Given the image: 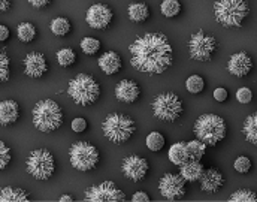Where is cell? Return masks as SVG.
Instances as JSON below:
<instances>
[{"label":"cell","instance_id":"obj_36","mask_svg":"<svg viewBox=\"0 0 257 202\" xmlns=\"http://www.w3.org/2000/svg\"><path fill=\"white\" fill-rule=\"evenodd\" d=\"M233 166H235V171H238L239 174H247L251 169V160L247 156H239L235 160Z\"/></svg>","mask_w":257,"mask_h":202},{"label":"cell","instance_id":"obj_25","mask_svg":"<svg viewBox=\"0 0 257 202\" xmlns=\"http://www.w3.org/2000/svg\"><path fill=\"white\" fill-rule=\"evenodd\" d=\"M242 134L250 144L257 147V113H253L245 119L242 126Z\"/></svg>","mask_w":257,"mask_h":202},{"label":"cell","instance_id":"obj_8","mask_svg":"<svg viewBox=\"0 0 257 202\" xmlns=\"http://www.w3.org/2000/svg\"><path fill=\"white\" fill-rule=\"evenodd\" d=\"M69 159L75 169L78 171H91L99 163V151L97 148L85 141L75 142L69 148Z\"/></svg>","mask_w":257,"mask_h":202},{"label":"cell","instance_id":"obj_7","mask_svg":"<svg viewBox=\"0 0 257 202\" xmlns=\"http://www.w3.org/2000/svg\"><path fill=\"white\" fill-rule=\"evenodd\" d=\"M27 172L36 180H48L56 171V162L53 154L47 148H38L27 157Z\"/></svg>","mask_w":257,"mask_h":202},{"label":"cell","instance_id":"obj_1","mask_svg":"<svg viewBox=\"0 0 257 202\" xmlns=\"http://www.w3.org/2000/svg\"><path fill=\"white\" fill-rule=\"evenodd\" d=\"M135 69L144 73H163L172 65V47L163 33H145L128 47Z\"/></svg>","mask_w":257,"mask_h":202},{"label":"cell","instance_id":"obj_35","mask_svg":"<svg viewBox=\"0 0 257 202\" xmlns=\"http://www.w3.org/2000/svg\"><path fill=\"white\" fill-rule=\"evenodd\" d=\"M11 75V60L5 51H0V82H6Z\"/></svg>","mask_w":257,"mask_h":202},{"label":"cell","instance_id":"obj_9","mask_svg":"<svg viewBox=\"0 0 257 202\" xmlns=\"http://www.w3.org/2000/svg\"><path fill=\"white\" fill-rule=\"evenodd\" d=\"M153 114L163 122H175L183 114V102L175 93H162L153 100Z\"/></svg>","mask_w":257,"mask_h":202},{"label":"cell","instance_id":"obj_18","mask_svg":"<svg viewBox=\"0 0 257 202\" xmlns=\"http://www.w3.org/2000/svg\"><path fill=\"white\" fill-rule=\"evenodd\" d=\"M139 94H141L139 85L132 79H121L115 87V97L120 102H124V104L136 102Z\"/></svg>","mask_w":257,"mask_h":202},{"label":"cell","instance_id":"obj_12","mask_svg":"<svg viewBox=\"0 0 257 202\" xmlns=\"http://www.w3.org/2000/svg\"><path fill=\"white\" fill-rule=\"evenodd\" d=\"M159 190L163 198L169 201H177L186 195V180L180 174H165L160 178Z\"/></svg>","mask_w":257,"mask_h":202},{"label":"cell","instance_id":"obj_10","mask_svg":"<svg viewBox=\"0 0 257 202\" xmlns=\"http://www.w3.org/2000/svg\"><path fill=\"white\" fill-rule=\"evenodd\" d=\"M215 50H217L215 38L205 35V32H202V30L192 35L190 42H189V51H190V57L193 60L209 62Z\"/></svg>","mask_w":257,"mask_h":202},{"label":"cell","instance_id":"obj_5","mask_svg":"<svg viewBox=\"0 0 257 202\" xmlns=\"http://www.w3.org/2000/svg\"><path fill=\"white\" fill-rule=\"evenodd\" d=\"M67 93L78 105L87 107L97 100L100 94V87L91 75L79 73L69 82Z\"/></svg>","mask_w":257,"mask_h":202},{"label":"cell","instance_id":"obj_41","mask_svg":"<svg viewBox=\"0 0 257 202\" xmlns=\"http://www.w3.org/2000/svg\"><path fill=\"white\" fill-rule=\"evenodd\" d=\"M132 201L133 202H148L150 201V196H148L145 192H136V193H133V196H132Z\"/></svg>","mask_w":257,"mask_h":202},{"label":"cell","instance_id":"obj_16","mask_svg":"<svg viewBox=\"0 0 257 202\" xmlns=\"http://www.w3.org/2000/svg\"><path fill=\"white\" fill-rule=\"evenodd\" d=\"M227 69L233 76L242 78L245 75H248L253 69V60L250 59V56L247 53H236L230 57Z\"/></svg>","mask_w":257,"mask_h":202},{"label":"cell","instance_id":"obj_3","mask_svg":"<svg viewBox=\"0 0 257 202\" xmlns=\"http://www.w3.org/2000/svg\"><path fill=\"white\" fill-rule=\"evenodd\" d=\"M248 14L250 8L245 0H217L214 3L215 20L224 27H241Z\"/></svg>","mask_w":257,"mask_h":202},{"label":"cell","instance_id":"obj_22","mask_svg":"<svg viewBox=\"0 0 257 202\" xmlns=\"http://www.w3.org/2000/svg\"><path fill=\"white\" fill-rule=\"evenodd\" d=\"M168 157L177 166H181L183 163H186L189 160V151H187L186 142H175V144H172L169 151H168Z\"/></svg>","mask_w":257,"mask_h":202},{"label":"cell","instance_id":"obj_40","mask_svg":"<svg viewBox=\"0 0 257 202\" xmlns=\"http://www.w3.org/2000/svg\"><path fill=\"white\" fill-rule=\"evenodd\" d=\"M227 96H229V93H227V90L223 88V87H218V88L214 90V99H215L217 102H226V100H227Z\"/></svg>","mask_w":257,"mask_h":202},{"label":"cell","instance_id":"obj_21","mask_svg":"<svg viewBox=\"0 0 257 202\" xmlns=\"http://www.w3.org/2000/svg\"><path fill=\"white\" fill-rule=\"evenodd\" d=\"M203 171H205L203 165L200 162H197V160H187L186 163H183L180 166V175L186 180V183L199 181Z\"/></svg>","mask_w":257,"mask_h":202},{"label":"cell","instance_id":"obj_42","mask_svg":"<svg viewBox=\"0 0 257 202\" xmlns=\"http://www.w3.org/2000/svg\"><path fill=\"white\" fill-rule=\"evenodd\" d=\"M33 8H38V9H41V8H45V6H48L53 0H27Z\"/></svg>","mask_w":257,"mask_h":202},{"label":"cell","instance_id":"obj_6","mask_svg":"<svg viewBox=\"0 0 257 202\" xmlns=\"http://www.w3.org/2000/svg\"><path fill=\"white\" fill-rule=\"evenodd\" d=\"M135 122L126 116L120 113H114L106 116V119L102 123V131L103 135L114 144H123L135 132Z\"/></svg>","mask_w":257,"mask_h":202},{"label":"cell","instance_id":"obj_17","mask_svg":"<svg viewBox=\"0 0 257 202\" xmlns=\"http://www.w3.org/2000/svg\"><path fill=\"white\" fill-rule=\"evenodd\" d=\"M200 181V189L203 192H208V193H215L218 192L223 184H224V177L220 171L211 168V169H205L202 177L199 178Z\"/></svg>","mask_w":257,"mask_h":202},{"label":"cell","instance_id":"obj_31","mask_svg":"<svg viewBox=\"0 0 257 202\" xmlns=\"http://www.w3.org/2000/svg\"><path fill=\"white\" fill-rule=\"evenodd\" d=\"M145 144L151 151H160L165 147V136L160 132H151L145 138Z\"/></svg>","mask_w":257,"mask_h":202},{"label":"cell","instance_id":"obj_14","mask_svg":"<svg viewBox=\"0 0 257 202\" xmlns=\"http://www.w3.org/2000/svg\"><path fill=\"white\" fill-rule=\"evenodd\" d=\"M121 169L124 172V175L132 181H141L145 178L147 172H148V162L141 157V156H127L123 160Z\"/></svg>","mask_w":257,"mask_h":202},{"label":"cell","instance_id":"obj_4","mask_svg":"<svg viewBox=\"0 0 257 202\" xmlns=\"http://www.w3.org/2000/svg\"><path fill=\"white\" fill-rule=\"evenodd\" d=\"M193 132L197 139L205 142L206 145H217L226 136V122L215 114H203L200 116L193 128Z\"/></svg>","mask_w":257,"mask_h":202},{"label":"cell","instance_id":"obj_28","mask_svg":"<svg viewBox=\"0 0 257 202\" xmlns=\"http://www.w3.org/2000/svg\"><path fill=\"white\" fill-rule=\"evenodd\" d=\"M50 27L56 36H66L70 32V21L64 17H57L51 21Z\"/></svg>","mask_w":257,"mask_h":202},{"label":"cell","instance_id":"obj_19","mask_svg":"<svg viewBox=\"0 0 257 202\" xmlns=\"http://www.w3.org/2000/svg\"><path fill=\"white\" fill-rule=\"evenodd\" d=\"M20 117V105L12 100H2L0 102V125L2 126H9L14 125Z\"/></svg>","mask_w":257,"mask_h":202},{"label":"cell","instance_id":"obj_34","mask_svg":"<svg viewBox=\"0 0 257 202\" xmlns=\"http://www.w3.org/2000/svg\"><path fill=\"white\" fill-rule=\"evenodd\" d=\"M203 87H205V81H203V78H202L200 75H192V76H189L187 81H186V88H187L190 93H193V94L200 93V91L203 90Z\"/></svg>","mask_w":257,"mask_h":202},{"label":"cell","instance_id":"obj_26","mask_svg":"<svg viewBox=\"0 0 257 202\" xmlns=\"http://www.w3.org/2000/svg\"><path fill=\"white\" fill-rule=\"evenodd\" d=\"M17 36L21 42H32L36 38V27L29 21L20 23L17 27Z\"/></svg>","mask_w":257,"mask_h":202},{"label":"cell","instance_id":"obj_13","mask_svg":"<svg viewBox=\"0 0 257 202\" xmlns=\"http://www.w3.org/2000/svg\"><path fill=\"white\" fill-rule=\"evenodd\" d=\"M85 21L88 23V26L91 29L103 30L112 21V11H111V8L108 5L94 3V5H91L88 8L87 15H85Z\"/></svg>","mask_w":257,"mask_h":202},{"label":"cell","instance_id":"obj_15","mask_svg":"<svg viewBox=\"0 0 257 202\" xmlns=\"http://www.w3.org/2000/svg\"><path fill=\"white\" fill-rule=\"evenodd\" d=\"M23 65H24V73L30 78H41L48 70V63H47L45 56L38 51L29 53L24 57Z\"/></svg>","mask_w":257,"mask_h":202},{"label":"cell","instance_id":"obj_24","mask_svg":"<svg viewBox=\"0 0 257 202\" xmlns=\"http://www.w3.org/2000/svg\"><path fill=\"white\" fill-rule=\"evenodd\" d=\"M128 18L133 23H144L150 17V9L145 3H130L128 5Z\"/></svg>","mask_w":257,"mask_h":202},{"label":"cell","instance_id":"obj_11","mask_svg":"<svg viewBox=\"0 0 257 202\" xmlns=\"http://www.w3.org/2000/svg\"><path fill=\"white\" fill-rule=\"evenodd\" d=\"M124 199H126L124 192H121L112 181H103L100 184H94L85 192L87 202H121Z\"/></svg>","mask_w":257,"mask_h":202},{"label":"cell","instance_id":"obj_29","mask_svg":"<svg viewBox=\"0 0 257 202\" xmlns=\"http://www.w3.org/2000/svg\"><path fill=\"white\" fill-rule=\"evenodd\" d=\"M160 11L165 17L174 18L181 12V3L178 0H163L160 5Z\"/></svg>","mask_w":257,"mask_h":202},{"label":"cell","instance_id":"obj_27","mask_svg":"<svg viewBox=\"0 0 257 202\" xmlns=\"http://www.w3.org/2000/svg\"><path fill=\"white\" fill-rule=\"evenodd\" d=\"M187 145V151H189V160H197L200 162V159L203 157L205 151H206V144L202 142L200 139H193L186 142Z\"/></svg>","mask_w":257,"mask_h":202},{"label":"cell","instance_id":"obj_39","mask_svg":"<svg viewBox=\"0 0 257 202\" xmlns=\"http://www.w3.org/2000/svg\"><path fill=\"white\" fill-rule=\"evenodd\" d=\"M87 129V120L82 119V117H76L73 122H72V131L76 132V134H81Z\"/></svg>","mask_w":257,"mask_h":202},{"label":"cell","instance_id":"obj_32","mask_svg":"<svg viewBox=\"0 0 257 202\" xmlns=\"http://www.w3.org/2000/svg\"><path fill=\"white\" fill-rule=\"evenodd\" d=\"M76 60V54L72 48H62L57 51V62L63 67L72 66Z\"/></svg>","mask_w":257,"mask_h":202},{"label":"cell","instance_id":"obj_43","mask_svg":"<svg viewBox=\"0 0 257 202\" xmlns=\"http://www.w3.org/2000/svg\"><path fill=\"white\" fill-rule=\"evenodd\" d=\"M9 35H11L9 29H8L6 26L0 24V42H5V41L9 38Z\"/></svg>","mask_w":257,"mask_h":202},{"label":"cell","instance_id":"obj_2","mask_svg":"<svg viewBox=\"0 0 257 202\" xmlns=\"http://www.w3.org/2000/svg\"><path fill=\"white\" fill-rule=\"evenodd\" d=\"M63 123V111L53 99L39 100L33 108V125L38 131L50 134L57 131Z\"/></svg>","mask_w":257,"mask_h":202},{"label":"cell","instance_id":"obj_38","mask_svg":"<svg viewBox=\"0 0 257 202\" xmlns=\"http://www.w3.org/2000/svg\"><path fill=\"white\" fill-rule=\"evenodd\" d=\"M236 99L241 104H250L253 100V93H251V90L248 87H241L236 91Z\"/></svg>","mask_w":257,"mask_h":202},{"label":"cell","instance_id":"obj_37","mask_svg":"<svg viewBox=\"0 0 257 202\" xmlns=\"http://www.w3.org/2000/svg\"><path fill=\"white\" fill-rule=\"evenodd\" d=\"M11 159H12V156H11V148H9L3 141H0V171L5 169V168L9 165Z\"/></svg>","mask_w":257,"mask_h":202},{"label":"cell","instance_id":"obj_30","mask_svg":"<svg viewBox=\"0 0 257 202\" xmlns=\"http://www.w3.org/2000/svg\"><path fill=\"white\" fill-rule=\"evenodd\" d=\"M81 50L82 53H85L87 56H94L97 54V51L100 50V41L91 36H87L81 41Z\"/></svg>","mask_w":257,"mask_h":202},{"label":"cell","instance_id":"obj_20","mask_svg":"<svg viewBox=\"0 0 257 202\" xmlns=\"http://www.w3.org/2000/svg\"><path fill=\"white\" fill-rule=\"evenodd\" d=\"M99 67L106 75H114L121 69V59L115 51H106L99 59Z\"/></svg>","mask_w":257,"mask_h":202},{"label":"cell","instance_id":"obj_23","mask_svg":"<svg viewBox=\"0 0 257 202\" xmlns=\"http://www.w3.org/2000/svg\"><path fill=\"white\" fill-rule=\"evenodd\" d=\"M29 193L20 187H3L0 190V202H29Z\"/></svg>","mask_w":257,"mask_h":202},{"label":"cell","instance_id":"obj_44","mask_svg":"<svg viewBox=\"0 0 257 202\" xmlns=\"http://www.w3.org/2000/svg\"><path fill=\"white\" fill-rule=\"evenodd\" d=\"M11 3H12V0H0V14L6 12L11 8Z\"/></svg>","mask_w":257,"mask_h":202},{"label":"cell","instance_id":"obj_45","mask_svg":"<svg viewBox=\"0 0 257 202\" xmlns=\"http://www.w3.org/2000/svg\"><path fill=\"white\" fill-rule=\"evenodd\" d=\"M60 202H72L73 201V198L70 196V195H63V196H60Z\"/></svg>","mask_w":257,"mask_h":202},{"label":"cell","instance_id":"obj_33","mask_svg":"<svg viewBox=\"0 0 257 202\" xmlns=\"http://www.w3.org/2000/svg\"><path fill=\"white\" fill-rule=\"evenodd\" d=\"M230 202H256L257 195L254 192L248 190V189H241V190H236L235 193L230 195L229 198Z\"/></svg>","mask_w":257,"mask_h":202}]
</instances>
